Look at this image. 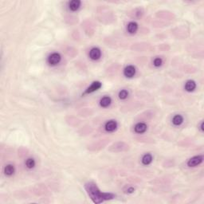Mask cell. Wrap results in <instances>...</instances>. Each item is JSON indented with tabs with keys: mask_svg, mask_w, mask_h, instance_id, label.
<instances>
[{
	"mask_svg": "<svg viewBox=\"0 0 204 204\" xmlns=\"http://www.w3.org/2000/svg\"><path fill=\"white\" fill-rule=\"evenodd\" d=\"M85 188H86V192L89 196V198L92 199V201L94 203L96 204L101 203L106 200H110L115 197V195L112 193L101 192L97 186V184L93 182L86 183L85 184Z\"/></svg>",
	"mask_w": 204,
	"mask_h": 204,
	"instance_id": "cell-1",
	"label": "cell"
},
{
	"mask_svg": "<svg viewBox=\"0 0 204 204\" xmlns=\"http://www.w3.org/2000/svg\"><path fill=\"white\" fill-rule=\"evenodd\" d=\"M128 149H129V145L124 142H121V141L114 143L108 148V150L112 152H126Z\"/></svg>",
	"mask_w": 204,
	"mask_h": 204,
	"instance_id": "cell-2",
	"label": "cell"
},
{
	"mask_svg": "<svg viewBox=\"0 0 204 204\" xmlns=\"http://www.w3.org/2000/svg\"><path fill=\"white\" fill-rule=\"evenodd\" d=\"M203 161V155H195L194 157H191L188 161V166L190 168H193L196 166L201 164Z\"/></svg>",
	"mask_w": 204,
	"mask_h": 204,
	"instance_id": "cell-3",
	"label": "cell"
},
{
	"mask_svg": "<svg viewBox=\"0 0 204 204\" xmlns=\"http://www.w3.org/2000/svg\"><path fill=\"white\" fill-rule=\"evenodd\" d=\"M61 57L58 53H53L48 58V63L51 66H56L61 61Z\"/></svg>",
	"mask_w": 204,
	"mask_h": 204,
	"instance_id": "cell-4",
	"label": "cell"
},
{
	"mask_svg": "<svg viewBox=\"0 0 204 204\" xmlns=\"http://www.w3.org/2000/svg\"><path fill=\"white\" fill-rule=\"evenodd\" d=\"M102 86V84L100 81H93L92 83V85L89 87L87 88V89L86 90V92L84 93V94H88L91 93H93V92L97 91L99 88H101V87Z\"/></svg>",
	"mask_w": 204,
	"mask_h": 204,
	"instance_id": "cell-5",
	"label": "cell"
},
{
	"mask_svg": "<svg viewBox=\"0 0 204 204\" xmlns=\"http://www.w3.org/2000/svg\"><path fill=\"white\" fill-rule=\"evenodd\" d=\"M101 50L99 48L94 47L89 51V57L92 60H94V61L98 60L101 58Z\"/></svg>",
	"mask_w": 204,
	"mask_h": 204,
	"instance_id": "cell-6",
	"label": "cell"
},
{
	"mask_svg": "<svg viewBox=\"0 0 204 204\" xmlns=\"http://www.w3.org/2000/svg\"><path fill=\"white\" fill-rule=\"evenodd\" d=\"M136 74V68L133 66H128L124 70V75L126 77L131 78Z\"/></svg>",
	"mask_w": 204,
	"mask_h": 204,
	"instance_id": "cell-7",
	"label": "cell"
},
{
	"mask_svg": "<svg viewBox=\"0 0 204 204\" xmlns=\"http://www.w3.org/2000/svg\"><path fill=\"white\" fill-rule=\"evenodd\" d=\"M105 130L107 132H113L117 128V123H116V121L114 120H112V121H108L105 124Z\"/></svg>",
	"mask_w": 204,
	"mask_h": 204,
	"instance_id": "cell-8",
	"label": "cell"
},
{
	"mask_svg": "<svg viewBox=\"0 0 204 204\" xmlns=\"http://www.w3.org/2000/svg\"><path fill=\"white\" fill-rule=\"evenodd\" d=\"M147 124H144V123H138L135 125V128H134V130L136 133H139V134H141V133H143L147 130Z\"/></svg>",
	"mask_w": 204,
	"mask_h": 204,
	"instance_id": "cell-9",
	"label": "cell"
},
{
	"mask_svg": "<svg viewBox=\"0 0 204 204\" xmlns=\"http://www.w3.org/2000/svg\"><path fill=\"white\" fill-rule=\"evenodd\" d=\"M196 88V83L195 81H194L192 80L188 81L186 84H185V89L186 91L188 92H192L194 91Z\"/></svg>",
	"mask_w": 204,
	"mask_h": 204,
	"instance_id": "cell-10",
	"label": "cell"
},
{
	"mask_svg": "<svg viewBox=\"0 0 204 204\" xmlns=\"http://www.w3.org/2000/svg\"><path fill=\"white\" fill-rule=\"evenodd\" d=\"M127 30L129 34H135L138 30V24L135 22H130L127 26Z\"/></svg>",
	"mask_w": 204,
	"mask_h": 204,
	"instance_id": "cell-11",
	"label": "cell"
},
{
	"mask_svg": "<svg viewBox=\"0 0 204 204\" xmlns=\"http://www.w3.org/2000/svg\"><path fill=\"white\" fill-rule=\"evenodd\" d=\"M81 4V1H79V0H73V1H71L69 3V7L71 11H75L80 8Z\"/></svg>",
	"mask_w": 204,
	"mask_h": 204,
	"instance_id": "cell-12",
	"label": "cell"
},
{
	"mask_svg": "<svg viewBox=\"0 0 204 204\" xmlns=\"http://www.w3.org/2000/svg\"><path fill=\"white\" fill-rule=\"evenodd\" d=\"M111 102H112V99H111V97L106 96V97H102L101 99V101H100V105H101V107L106 108V107H108V106H109V105H110Z\"/></svg>",
	"mask_w": 204,
	"mask_h": 204,
	"instance_id": "cell-13",
	"label": "cell"
},
{
	"mask_svg": "<svg viewBox=\"0 0 204 204\" xmlns=\"http://www.w3.org/2000/svg\"><path fill=\"white\" fill-rule=\"evenodd\" d=\"M183 122V117L181 115H175L172 118V123L175 126H179Z\"/></svg>",
	"mask_w": 204,
	"mask_h": 204,
	"instance_id": "cell-14",
	"label": "cell"
},
{
	"mask_svg": "<svg viewBox=\"0 0 204 204\" xmlns=\"http://www.w3.org/2000/svg\"><path fill=\"white\" fill-rule=\"evenodd\" d=\"M14 172V167L11 164H8L6 165L4 168V173L6 175H12Z\"/></svg>",
	"mask_w": 204,
	"mask_h": 204,
	"instance_id": "cell-15",
	"label": "cell"
},
{
	"mask_svg": "<svg viewBox=\"0 0 204 204\" xmlns=\"http://www.w3.org/2000/svg\"><path fill=\"white\" fill-rule=\"evenodd\" d=\"M152 156L151 154H145L142 158V163L144 165H148L152 163Z\"/></svg>",
	"mask_w": 204,
	"mask_h": 204,
	"instance_id": "cell-16",
	"label": "cell"
},
{
	"mask_svg": "<svg viewBox=\"0 0 204 204\" xmlns=\"http://www.w3.org/2000/svg\"><path fill=\"white\" fill-rule=\"evenodd\" d=\"M26 166L28 168L32 169L33 168H34V166H35V160H34V159H32V158L28 159V160H26Z\"/></svg>",
	"mask_w": 204,
	"mask_h": 204,
	"instance_id": "cell-17",
	"label": "cell"
},
{
	"mask_svg": "<svg viewBox=\"0 0 204 204\" xmlns=\"http://www.w3.org/2000/svg\"><path fill=\"white\" fill-rule=\"evenodd\" d=\"M128 92L126 89H122L121 91H120V93H119V97H120V99H126L128 97Z\"/></svg>",
	"mask_w": 204,
	"mask_h": 204,
	"instance_id": "cell-18",
	"label": "cell"
},
{
	"mask_svg": "<svg viewBox=\"0 0 204 204\" xmlns=\"http://www.w3.org/2000/svg\"><path fill=\"white\" fill-rule=\"evenodd\" d=\"M162 64H163V61H162V59L160 58H155L154 61H153V65L155 67H160Z\"/></svg>",
	"mask_w": 204,
	"mask_h": 204,
	"instance_id": "cell-19",
	"label": "cell"
},
{
	"mask_svg": "<svg viewBox=\"0 0 204 204\" xmlns=\"http://www.w3.org/2000/svg\"><path fill=\"white\" fill-rule=\"evenodd\" d=\"M134 190H135V188H128L127 189V192L128 193H133V192H134Z\"/></svg>",
	"mask_w": 204,
	"mask_h": 204,
	"instance_id": "cell-20",
	"label": "cell"
},
{
	"mask_svg": "<svg viewBox=\"0 0 204 204\" xmlns=\"http://www.w3.org/2000/svg\"><path fill=\"white\" fill-rule=\"evenodd\" d=\"M203 121H202V122H201V124H200V128H200V130H201L202 132L203 131Z\"/></svg>",
	"mask_w": 204,
	"mask_h": 204,
	"instance_id": "cell-21",
	"label": "cell"
}]
</instances>
